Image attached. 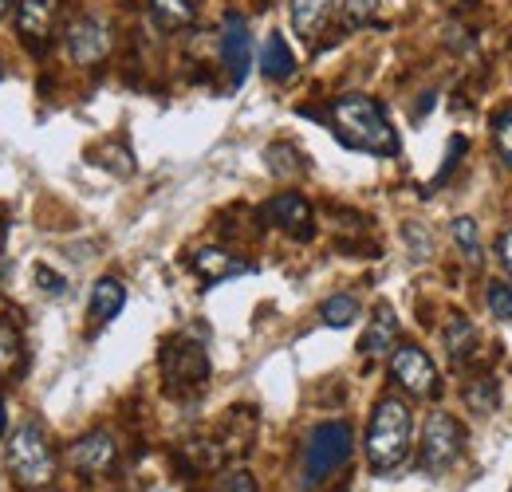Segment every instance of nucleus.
<instances>
[{
  "label": "nucleus",
  "instance_id": "72a5a7b5",
  "mask_svg": "<svg viewBox=\"0 0 512 492\" xmlns=\"http://www.w3.org/2000/svg\"><path fill=\"white\" fill-rule=\"evenodd\" d=\"M453 8H469V4H477V0H449Z\"/></svg>",
  "mask_w": 512,
  "mask_h": 492
},
{
  "label": "nucleus",
  "instance_id": "2eb2a0df",
  "mask_svg": "<svg viewBox=\"0 0 512 492\" xmlns=\"http://www.w3.org/2000/svg\"><path fill=\"white\" fill-rule=\"evenodd\" d=\"M288 12H292L296 36H300V40H316L323 28H327L331 12H335V0H292Z\"/></svg>",
  "mask_w": 512,
  "mask_h": 492
},
{
  "label": "nucleus",
  "instance_id": "ddd939ff",
  "mask_svg": "<svg viewBox=\"0 0 512 492\" xmlns=\"http://www.w3.org/2000/svg\"><path fill=\"white\" fill-rule=\"evenodd\" d=\"M193 272L205 280V284H225V280H233V276H249L253 272V264L249 260H241V256H233V252H225V248H197L190 256Z\"/></svg>",
  "mask_w": 512,
  "mask_h": 492
},
{
  "label": "nucleus",
  "instance_id": "4be33fe9",
  "mask_svg": "<svg viewBox=\"0 0 512 492\" xmlns=\"http://www.w3.org/2000/svg\"><path fill=\"white\" fill-rule=\"evenodd\" d=\"M20 367H24V335L8 319H0V374H20Z\"/></svg>",
  "mask_w": 512,
  "mask_h": 492
},
{
  "label": "nucleus",
  "instance_id": "4468645a",
  "mask_svg": "<svg viewBox=\"0 0 512 492\" xmlns=\"http://www.w3.org/2000/svg\"><path fill=\"white\" fill-rule=\"evenodd\" d=\"M398 347V315L390 304H379L375 315H371V327H367V335H363V343H359V351L367 355V359H383Z\"/></svg>",
  "mask_w": 512,
  "mask_h": 492
},
{
  "label": "nucleus",
  "instance_id": "aec40b11",
  "mask_svg": "<svg viewBox=\"0 0 512 492\" xmlns=\"http://www.w3.org/2000/svg\"><path fill=\"white\" fill-rule=\"evenodd\" d=\"M264 158H268V170H272L276 178H296V174L308 170V158H304L292 142H276V146H268Z\"/></svg>",
  "mask_w": 512,
  "mask_h": 492
},
{
  "label": "nucleus",
  "instance_id": "423d86ee",
  "mask_svg": "<svg viewBox=\"0 0 512 492\" xmlns=\"http://www.w3.org/2000/svg\"><path fill=\"white\" fill-rule=\"evenodd\" d=\"M461 449H465V430H461V422H457L453 414H446V410H434V414L426 418V426H422V453H418L422 473H430V477L446 473L449 465L461 457Z\"/></svg>",
  "mask_w": 512,
  "mask_h": 492
},
{
  "label": "nucleus",
  "instance_id": "f704fd0d",
  "mask_svg": "<svg viewBox=\"0 0 512 492\" xmlns=\"http://www.w3.org/2000/svg\"><path fill=\"white\" fill-rule=\"evenodd\" d=\"M0 79H4V63H0Z\"/></svg>",
  "mask_w": 512,
  "mask_h": 492
},
{
  "label": "nucleus",
  "instance_id": "dca6fc26",
  "mask_svg": "<svg viewBox=\"0 0 512 492\" xmlns=\"http://www.w3.org/2000/svg\"><path fill=\"white\" fill-rule=\"evenodd\" d=\"M127 308V288L115 280V276H103V280H95V288H91V319L103 327V323H111L119 311Z\"/></svg>",
  "mask_w": 512,
  "mask_h": 492
},
{
  "label": "nucleus",
  "instance_id": "39448f33",
  "mask_svg": "<svg viewBox=\"0 0 512 492\" xmlns=\"http://www.w3.org/2000/svg\"><path fill=\"white\" fill-rule=\"evenodd\" d=\"M158 363H162V386L174 398H190V394H197L209 382V355L193 339H182V335L166 339Z\"/></svg>",
  "mask_w": 512,
  "mask_h": 492
},
{
  "label": "nucleus",
  "instance_id": "cd10ccee",
  "mask_svg": "<svg viewBox=\"0 0 512 492\" xmlns=\"http://www.w3.org/2000/svg\"><path fill=\"white\" fill-rule=\"evenodd\" d=\"M217 492H260V489H256L253 473H245V469H229V473H221Z\"/></svg>",
  "mask_w": 512,
  "mask_h": 492
},
{
  "label": "nucleus",
  "instance_id": "1a4fd4ad",
  "mask_svg": "<svg viewBox=\"0 0 512 492\" xmlns=\"http://www.w3.org/2000/svg\"><path fill=\"white\" fill-rule=\"evenodd\" d=\"M221 63L229 71V83L241 87L249 79V67H253V36H249V24L241 12H229L225 24H221Z\"/></svg>",
  "mask_w": 512,
  "mask_h": 492
},
{
  "label": "nucleus",
  "instance_id": "c9c22d12",
  "mask_svg": "<svg viewBox=\"0 0 512 492\" xmlns=\"http://www.w3.org/2000/svg\"><path fill=\"white\" fill-rule=\"evenodd\" d=\"M509 492H512V489H509Z\"/></svg>",
  "mask_w": 512,
  "mask_h": 492
},
{
  "label": "nucleus",
  "instance_id": "412c9836",
  "mask_svg": "<svg viewBox=\"0 0 512 492\" xmlns=\"http://www.w3.org/2000/svg\"><path fill=\"white\" fill-rule=\"evenodd\" d=\"M453 241H457V248H461V256H465V264L469 268H481V229H477V221L473 217H453Z\"/></svg>",
  "mask_w": 512,
  "mask_h": 492
},
{
  "label": "nucleus",
  "instance_id": "5701e85b",
  "mask_svg": "<svg viewBox=\"0 0 512 492\" xmlns=\"http://www.w3.org/2000/svg\"><path fill=\"white\" fill-rule=\"evenodd\" d=\"M359 315H363V308H359V300H355L351 292H339V296L323 300V308H320L323 327H351Z\"/></svg>",
  "mask_w": 512,
  "mask_h": 492
},
{
  "label": "nucleus",
  "instance_id": "b1692460",
  "mask_svg": "<svg viewBox=\"0 0 512 492\" xmlns=\"http://www.w3.org/2000/svg\"><path fill=\"white\" fill-rule=\"evenodd\" d=\"M150 8L158 12V20L162 24H190L193 16H197V0H150Z\"/></svg>",
  "mask_w": 512,
  "mask_h": 492
},
{
  "label": "nucleus",
  "instance_id": "f3484780",
  "mask_svg": "<svg viewBox=\"0 0 512 492\" xmlns=\"http://www.w3.org/2000/svg\"><path fill=\"white\" fill-rule=\"evenodd\" d=\"M442 343H446L449 359L461 367V363H469V359H473V351H477V327H473L461 311H449L446 331H442Z\"/></svg>",
  "mask_w": 512,
  "mask_h": 492
},
{
  "label": "nucleus",
  "instance_id": "f03ea898",
  "mask_svg": "<svg viewBox=\"0 0 512 492\" xmlns=\"http://www.w3.org/2000/svg\"><path fill=\"white\" fill-rule=\"evenodd\" d=\"M410 441H414V414L402 398L386 394L379 398L371 426H367V461L375 473H394L402 469V461L410 457Z\"/></svg>",
  "mask_w": 512,
  "mask_h": 492
},
{
  "label": "nucleus",
  "instance_id": "2f4dec72",
  "mask_svg": "<svg viewBox=\"0 0 512 492\" xmlns=\"http://www.w3.org/2000/svg\"><path fill=\"white\" fill-rule=\"evenodd\" d=\"M12 4H16V0H0V16H8V12H12Z\"/></svg>",
  "mask_w": 512,
  "mask_h": 492
},
{
  "label": "nucleus",
  "instance_id": "6e6552de",
  "mask_svg": "<svg viewBox=\"0 0 512 492\" xmlns=\"http://www.w3.org/2000/svg\"><path fill=\"white\" fill-rule=\"evenodd\" d=\"M390 378H394L410 398H434L438 386H442L434 359H430L422 347H414V343H402V347L390 351Z\"/></svg>",
  "mask_w": 512,
  "mask_h": 492
},
{
  "label": "nucleus",
  "instance_id": "7c9ffc66",
  "mask_svg": "<svg viewBox=\"0 0 512 492\" xmlns=\"http://www.w3.org/2000/svg\"><path fill=\"white\" fill-rule=\"evenodd\" d=\"M497 256H501L505 272L512 276V229H505V233H501V241H497Z\"/></svg>",
  "mask_w": 512,
  "mask_h": 492
},
{
  "label": "nucleus",
  "instance_id": "c85d7f7f",
  "mask_svg": "<svg viewBox=\"0 0 512 492\" xmlns=\"http://www.w3.org/2000/svg\"><path fill=\"white\" fill-rule=\"evenodd\" d=\"M461 150H465V138H461V134H453V138H449L446 162H442V170H438V178H434V185H442V182L449 178V174H453V166L461 162Z\"/></svg>",
  "mask_w": 512,
  "mask_h": 492
},
{
  "label": "nucleus",
  "instance_id": "f8f14e48",
  "mask_svg": "<svg viewBox=\"0 0 512 492\" xmlns=\"http://www.w3.org/2000/svg\"><path fill=\"white\" fill-rule=\"evenodd\" d=\"M56 12H60V0H16V24H20V40H24L32 52H40V48L52 40Z\"/></svg>",
  "mask_w": 512,
  "mask_h": 492
},
{
  "label": "nucleus",
  "instance_id": "0eeeda50",
  "mask_svg": "<svg viewBox=\"0 0 512 492\" xmlns=\"http://www.w3.org/2000/svg\"><path fill=\"white\" fill-rule=\"evenodd\" d=\"M111 48H115V36H111V24H107L103 16L83 12V16H75V20L67 24L64 52L71 63H79V67H99V63L111 56Z\"/></svg>",
  "mask_w": 512,
  "mask_h": 492
},
{
  "label": "nucleus",
  "instance_id": "9b49d317",
  "mask_svg": "<svg viewBox=\"0 0 512 492\" xmlns=\"http://www.w3.org/2000/svg\"><path fill=\"white\" fill-rule=\"evenodd\" d=\"M264 213H268V221H272L276 229H284V233L296 237V241H312V233H316V225H312V205H308V197L296 193V189L276 193Z\"/></svg>",
  "mask_w": 512,
  "mask_h": 492
},
{
  "label": "nucleus",
  "instance_id": "6ab92c4d",
  "mask_svg": "<svg viewBox=\"0 0 512 492\" xmlns=\"http://www.w3.org/2000/svg\"><path fill=\"white\" fill-rule=\"evenodd\" d=\"M461 398L473 414H493L497 402H501V390H497V378L493 374H473L461 382Z\"/></svg>",
  "mask_w": 512,
  "mask_h": 492
},
{
  "label": "nucleus",
  "instance_id": "20e7f679",
  "mask_svg": "<svg viewBox=\"0 0 512 492\" xmlns=\"http://www.w3.org/2000/svg\"><path fill=\"white\" fill-rule=\"evenodd\" d=\"M355 453V433L347 422H320L304 441V465H300V485L320 489L331 473H339Z\"/></svg>",
  "mask_w": 512,
  "mask_h": 492
},
{
  "label": "nucleus",
  "instance_id": "a211bd4d",
  "mask_svg": "<svg viewBox=\"0 0 512 492\" xmlns=\"http://www.w3.org/2000/svg\"><path fill=\"white\" fill-rule=\"evenodd\" d=\"M260 71H264V79H272V83H284V79L296 75V56H292V48H288V40H284L280 32H272V36L264 40V48H260Z\"/></svg>",
  "mask_w": 512,
  "mask_h": 492
},
{
  "label": "nucleus",
  "instance_id": "f257e3e1",
  "mask_svg": "<svg viewBox=\"0 0 512 492\" xmlns=\"http://www.w3.org/2000/svg\"><path fill=\"white\" fill-rule=\"evenodd\" d=\"M331 130L343 146L375 154V158H394L398 154V134L386 119L383 103H375L371 95H339L327 111Z\"/></svg>",
  "mask_w": 512,
  "mask_h": 492
},
{
  "label": "nucleus",
  "instance_id": "473e14b6",
  "mask_svg": "<svg viewBox=\"0 0 512 492\" xmlns=\"http://www.w3.org/2000/svg\"><path fill=\"white\" fill-rule=\"evenodd\" d=\"M4 426H8V414H4V402H0V437H4Z\"/></svg>",
  "mask_w": 512,
  "mask_h": 492
},
{
  "label": "nucleus",
  "instance_id": "bb28decb",
  "mask_svg": "<svg viewBox=\"0 0 512 492\" xmlns=\"http://www.w3.org/2000/svg\"><path fill=\"white\" fill-rule=\"evenodd\" d=\"M493 142H497L501 162L512 170V111H501V115L493 119Z\"/></svg>",
  "mask_w": 512,
  "mask_h": 492
},
{
  "label": "nucleus",
  "instance_id": "393cba45",
  "mask_svg": "<svg viewBox=\"0 0 512 492\" xmlns=\"http://www.w3.org/2000/svg\"><path fill=\"white\" fill-rule=\"evenodd\" d=\"M485 304H489V315H493V319L509 323V319H512V284H505V280H493V284L485 288Z\"/></svg>",
  "mask_w": 512,
  "mask_h": 492
},
{
  "label": "nucleus",
  "instance_id": "c756f323",
  "mask_svg": "<svg viewBox=\"0 0 512 492\" xmlns=\"http://www.w3.org/2000/svg\"><path fill=\"white\" fill-rule=\"evenodd\" d=\"M36 280H40V292H48V296H64V276H56L52 268H36Z\"/></svg>",
  "mask_w": 512,
  "mask_h": 492
},
{
  "label": "nucleus",
  "instance_id": "a878e982",
  "mask_svg": "<svg viewBox=\"0 0 512 492\" xmlns=\"http://www.w3.org/2000/svg\"><path fill=\"white\" fill-rule=\"evenodd\" d=\"M339 12L347 28H367L379 12V0H339Z\"/></svg>",
  "mask_w": 512,
  "mask_h": 492
},
{
  "label": "nucleus",
  "instance_id": "9d476101",
  "mask_svg": "<svg viewBox=\"0 0 512 492\" xmlns=\"http://www.w3.org/2000/svg\"><path fill=\"white\" fill-rule=\"evenodd\" d=\"M115 457H119V445H115V437L107 430L83 433V437L71 441V449H67L71 469L83 473V477H103V473L115 465Z\"/></svg>",
  "mask_w": 512,
  "mask_h": 492
},
{
  "label": "nucleus",
  "instance_id": "7ed1b4c3",
  "mask_svg": "<svg viewBox=\"0 0 512 492\" xmlns=\"http://www.w3.org/2000/svg\"><path fill=\"white\" fill-rule=\"evenodd\" d=\"M8 477L20 489H48L56 481V449L40 422H24L8 437Z\"/></svg>",
  "mask_w": 512,
  "mask_h": 492
}]
</instances>
